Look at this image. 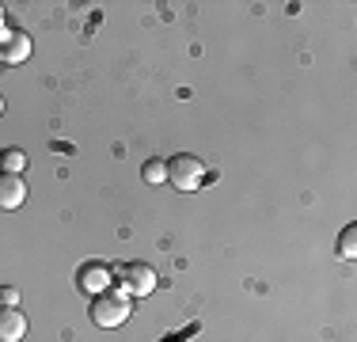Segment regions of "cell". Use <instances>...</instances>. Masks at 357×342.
<instances>
[{"mask_svg": "<svg viewBox=\"0 0 357 342\" xmlns=\"http://www.w3.org/2000/svg\"><path fill=\"white\" fill-rule=\"evenodd\" d=\"M167 183L183 194L202 191V183H206V164H202L194 152H178V156L167 160Z\"/></svg>", "mask_w": 357, "mask_h": 342, "instance_id": "obj_2", "label": "cell"}, {"mask_svg": "<svg viewBox=\"0 0 357 342\" xmlns=\"http://www.w3.org/2000/svg\"><path fill=\"white\" fill-rule=\"evenodd\" d=\"M23 202H27V183H23V175L0 171V209H20Z\"/></svg>", "mask_w": 357, "mask_h": 342, "instance_id": "obj_6", "label": "cell"}, {"mask_svg": "<svg viewBox=\"0 0 357 342\" xmlns=\"http://www.w3.org/2000/svg\"><path fill=\"white\" fill-rule=\"evenodd\" d=\"M141 179H144V183H152V186H156V183H164V179H167V160H156V156H152V160H144Z\"/></svg>", "mask_w": 357, "mask_h": 342, "instance_id": "obj_9", "label": "cell"}, {"mask_svg": "<svg viewBox=\"0 0 357 342\" xmlns=\"http://www.w3.org/2000/svg\"><path fill=\"white\" fill-rule=\"evenodd\" d=\"M0 114H4V96H0Z\"/></svg>", "mask_w": 357, "mask_h": 342, "instance_id": "obj_13", "label": "cell"}, {"mask_svg": "<svg viewBox=\"0 0 357 342\" xmlns=\"http://www.w3.org/2000/svg\"><path fill=\"white\" fill-rule=\"evenodd\" d=\"M15 301H20V289H15V285L0 289V304H4V308H15Z\"/></svg>", "mask_w": 357, "mask_h": 342, "instance_id": "obj_11", "label": "cell"}, {"mask_svg": "<svg viewBox=\"0 0 357 342\" xmlns=\"http://www.w3.org/2000/svg\"><path fill=\"white\" fill-rule=\"evenodd\" d=\"M338 255L342 259H357V228L354 225H346L342 236H338Z\"/></svg>", "mask_w": 357, "mask_h": 342, "instance_id": "obj_10", "label": "cell"}, {"mask_svg": "<svg viewBox=\"0 0 357 342\" xmlns=\"http://www.w3.org/2000/svg\"><path fill=\"white\" fill-rule=\"evenodd\" d=\"M110 274H114L118 289H122L126 297H149L152 289H156V270H152L149 262H118Z\"/></svg>", "mask_w": 357, "mask_h": 342, "instance_id": "obj_3", "label": "cell"}, {"mask_svg": "<svg viewBox=\"0 0 357 342\" xmlns=\"http://www.w3.org/2000/svg\"><path fill=\"white\" fill-rule=\"evenodd\" d=\"M110 281H114V274H110L107 262H84L80 274H76V285H80V293H88V297L107 293Z\"/></svg>", "mask_w": 357, "mask_h": 342, "instance_id": "obj_5", "label": "cell"}, {"mask_svg": "<svg viewBox=\"0 0 357 342\" xmlns=\"http://www.w3.org/2000/svg\"><path fill=\"white\" fill-rule=\"evenodd\" d=\"M27 335V315L20 308H0V342H23Z\"/></svg>", "mask_w": 357, "mask_h": 342, "instance_id": "obj_7", "label": "cell"}, {"mask_svg": "<svg viewBox=\"0 0 357 342\" xmlns=\"http://www.w3.org/2000/svg\"><path fill=\"white\" fill-rule=\"evenodd\" d=\"M0 168H4L8 175H20V171L27 168V152L23 149H4L0 152Z\"/></svg>", "mask_w": 357, "mask_h": 342, "instance_id": "obj_8", "label": "cell"}, {"mask_svg": "<svg viewBox=\"0 0 357 342\" xmlns=\"http://www.w3.org/2000/svg\"><path fill=\"white\" fill-rule=\"evenodd\" d=\"M31 57V34L15 31V27H0V61L4 65H20Z\"/></svg>", "mask_w": 357, "mask_h": 342, "instance_id": "obj_4", "label": "cell"}, {"mask_svg": "<svg viewBox=\"0 0 357 342\" xmlns=\"http://www.w3.org/2000/svg\"><path fill=\"white\" fill-rule=\"evenodd\" d=\"M0 27H4V4H0Z\"/></svg>", "mask_w": 357, "mask_h": 342, "instance_id": "obj_12", "label": "cell"}, {"mask_svg": "<svg viewBox=\"0 0 357 342\" xmlns=\"http://www.w3.org/2000/svg\"><path fill=\"white\" fill-rule=\"evenodd\" d=\"M133 297H126L122 289H107V293H99V297H91V323L96 327H122L126 320H130V312H133Z\"/></svg>", "mask_w": 357, "mask_h": 342, "instance_id": "obj_1", "label": "cell"}]
</instances>
